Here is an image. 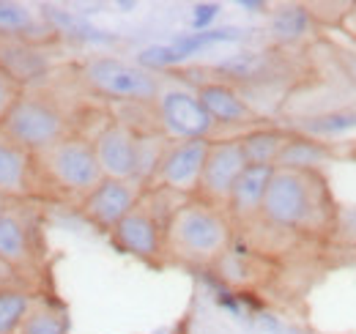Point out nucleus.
<instances>
[{"instance_id":"1","label":"nucleus","mask_w":356,"mask_h":334,"mask_svg":"<svg viewBox=\"0 0 356 334\" xmlns=\"http://www.w3.org/2000/svg\"><path fill=\"white\" fill-rule=\"evenodd\" d=\"M233 247V219L197 198L181 200L165 222V255L195 269H214Z\"/></svg>"},{"instance_id":"2","label":"nucleus","mask_w":356,"mask_h":334,"mask_svg":"<svg viewBox=\"0 0 356 334\" xmlns=\"http://www.w3.org/2000/svg\"><path fill=\"white\" fill-rule=\"evenodd\" d=\"M321 175L274 167L261 219L274 230H312L321 222Z\"/></svg>"},{"instance_id":"3","label":"nucleus","mask_w":356,"mask_h":334,"mask_svg":"<svg viewBox=\"0 0 356 334\" xmlns=\"http://www.w3.org/2000/svg\"><path fill=\"white\" fill-rule=\"evenodd\" d=\"M80 80L90 93L110 99V102H127V104H151L156 102L162 80L159 74L143 69L140 63L115 58V55H93L80 66Z\"/></svg>"},{"instance_id":"4","label":"nucleus","mask_w":356,"mask_h":334,"mask_svg":"<svg viewBox=\"0 0 356 334\" xmlns=\"http://www.w3.org/2000/svg\"><path fill=\"white\" fill-rule=\"evenodd\" d=\"M0 134L11 140L14 145L25 148L28 154L39 157L42 151L52 148L63 137H69L72 124L58 102H52L49 96H42V93L25 90L0 126Z\"/></svg>"},{"instance_id":"5","label":"nucleus","mask_w":356,"mask_h":334,"mask_svg":"<svg viewBox=\"0 0 356 334\" xmlns=\"http://www.w3.org/2000/svg\"><path fill=\"white\" fill-rule=\"evenodd\" d=\"M36 165H39L44 186H55L80 200L104 178L99 159H96V151H93V143L77 132H72L52 148L42 151L36 157Z\"/></svg>"},{"instance_id":"6","label":"nucleus","mask_w":356,"mask_h":334,"mask_svg":"<svg viewBox=\"0 0 356 334\" xmlns=\"http://www.w3.org/2000/svg\"><path fill=\"white\" fill-rule=\"evenodd\" d=\"M28 209V200H0V263L8 266L22 285H31L44 266L42 230Z\"/></svg>"},{"instance_id":"7","label":"nucleus","mask_w":356,"mask_h":334,"mask_svg":"<svg viewBox=\"0 0 356 334\" xmlns=\"http://www.w3.org/2000/svg\"><path fill=\"white\" fill-rule=\"evenodd\" d=\"M154 121L156 132L168 140H211L214 134V121L209 118V113L203 110L197 90L186 88V85L162 83V90L154 102Z\"/></svg>"},{"instance_id":"8","label":"nucleus","mask_w":356,"mask_h":334,"mask_svg":"<svg viewBox=\"0 0 356 334\" xmlns=\"http://www.w3.org/2000/svg\"><path fill=\"white\" fill-rule=\"evenodd\" d=\"M209 145L211 140H178V143H168L162 162L156 167L154 184L148 189H165L186 198L197 195L200 186V175H203V165L209 157Z\"/></svg>"},{"instance_id":"9","label":"nucleus","mask_w":356,"mask_h":334,"mask_svg":"<svg viewBox=\"0 0 356 334\" xmlns=\"http://www.w3.org/2000/svg\"><path fill=\"white\" fill-rule=\"evenodd\" d=\"M113 244L121 252L140 257L145 263H159L165 257V222L156 216L148 192L110 233Z\"/></svg>"},{"instance_id":"10","label":"nucleus","mask_w":356,"mask_h":334,"mask_svg":"<svg viewBox=\"0 0 356 334\" xmlns=\"http://www.w3.org/2000/svg\"><path fill=\"white\" fill-rule=\"evenodd\" d=\"M244 167H247V157H244V148H241L238 137L211 140L195 198L203 200V203H211L217 209H225L227 198L233 192V184H236V178L241 175Z\"/></svg>"},{"instance_id":"11","label":"nucleus","mask_w":356,"mask_h":334,"mask_svg":"<svg viewBox=\"0 0 356 334\" xmlns=\"http://www.w3.org/2000/svg\"><path fill=\"white\" fill-rule=\"evenodd\" d=\"M145 189L137 181H118V178H102L88 195L80 200V214L93 228L113 233V228L143 200Z\"/></svg>"},{"instance_id":"12","label":"nucleus","mask_w":356,"mask_h":334,"mask_svg":"<svg viewBox=\"0 0 356 334\" xmlns=\"http://www.w3.org/2000/svg\"><path fill=\"white\" fill-rule=\"evenodd\" d=\"M104 178L137 181L140 132L127 121H107L90 140Z\"/></svg>"},{"instance_id":"13","label":"nucleus","mask_w":356,"mask_h":334,"mask_svg":"<svg viewBox=\"0 0 356 334\" xmlns=\"http://www.w3.org/2000/svg\"><path fill=\"white\" fill-rule=\"evenodd\" d=\"M42 186L36 157L0 134V200H31Z\"/></svg>"},{"instance_id":"14","label":"nucleus","mask_w":356,"mask_h":334,"mask_svg":"<svg viewBox=\"0 0 356 334\" xmlns=\"http://www.w3.org/2000/svg\"><path fill=\"white\" fill-rule=\"evenodd\" d=\"M197 99L214 126H261V116L252 110V104L241 96L238 88H233L225 80H209L197 85Z\"/></svg>"},{"instance_id":"15","label":"nucleus","mask_w":356,"mask_h":334,"mask_svg":"<svg viewBox=\"0 0 356 334\" xmlns=\"http://www.w3.org/2000/svg\"><path fill=\"white\" fill-rule=\"evenodd\" d=\"M271 175H274V167L268 165H247L241 170V175L233 184V192L227 198V206H225L233 225L261 219V209H264V200H266Z\"/></svg>"},{"instance_id":"16","label":"nucleus","mask_w":356,"mask_h":334,"mask_svg":"<svg viewBox=\"0 0 356 334\" xmlns=\"http://www.w3.org/2000/svg\"><path fill=\"white\" fill-rule=\"evenodd\" d=\"M52 36H55V28L49 25L44 11H36L28 3L0 0V39L39 47L49 42Z\"/></svg>"},{"instance_id":"17","label":"nucleus","mask_w":356,"mask_h":334,"mask_svg":"<svg viewBox=\"0 0 356 334\" xmlns=\"http://www.w3.org/2000/svg\"><path fill=\"white\" fill-rule=\"evenodd\" d=\"M277 69H280V58L258 49L233 52L220 63H214V72L225 77V83H266L274 80Z\"/></svg>"},{"instance_id":"18","label":"nucleus","mask_w":356,"mask_h":334,"mask_svg":"<svg viewBox=\"0 0 356 334\" xmlns=\"http://www.w3.org/2000/svg\"><path fill=\"white\" fill-rule=\"evenodd\" d=\"M17 334H72V318L66 304L52 293L36 291Z\"/></svg>"},{"instance_id":"19","label":"nucleus","mask_w":356,"mask_h":334,"mask_svg":"<svg viewBox=\"0 0 356 334\" xmlns=\"http://www.w3.org/2000/svg\"><path fill=\"white\" fill-rule=\"evenodd\" d=\"M296 134L312 137L318 143L326 140H340V137H354L356 134V104L346 107H334V110H323L315 116H305L296 124Z\"/></svg>"},{"instance_id":"20","label":"nucleus","mask_w":356,"mask_h":334,"mask_svg":"<svg viewBox=\"0 0 356 334\" xmlns=\"http://www.w3.org/2000/svg\"><path fill=\"white\" fill-rule=\"evenodd\" d=\"M312 33V14L302 3H282L268 14V36L280 47L305 42Z\"/></svg>"},{"instance_id":"21","label":"nucleus","mask_w":356,"mask_h":334,"mask_svg":"<svg viewBox=\"0 0 356 334\" xmlns=\"http://www.w3.org/2000/svg\"><path fill=\"white\" fill-rule=\"evenodd\" d=\"M288 137H291V132L280 129V126H255V129H247L244 134H238L244 157H247V165L274 167L280 151L288 143Z\"/></svg>"},{"instance_id":"22","label":"nucleus","mask_w":356,"mask_h":334,"mask_svg":"<svg viewBox=\"0 0 356 334\" xmlns=\"http://www.w3.org/2000/svg\"><path fill=\"white\" fill-rule=\"evenodd\" d=\"M332 157V148L329 143H318L312 137H302L296 132H291L285 148L280 151L277 157V165L280 170H302V173H318V167L323 165L326 159Z\"/></svg>"},{"instance_id":"23","label":"nucleus","mask_w":356,"mask_h":334,"mask_svg":"<svg viewBox=\"0 0 356 334\" xmlns=\"http://www.w3.org/2000/svg\"><path fill=\"white\" fill-rule=\"evenodd\" d=\"M33 288L25 285H3L0 288V334H17L28 307L33 301Z\"/></svg>"},{"instance_id":"24","label":"nucleus","mask_w":356,"mask_h":334,"mask_svg":"<svg viewBox=\"0 0 356 334\" xmlns=\"http://www.w3.org/2000/svg\"><path fill=\"white\" fill-rule=\"evenodd\" d=\"M241 39V31L238 28H211V31H200V33H184L176 36L170 47L181 55V61L192 58V55H200L203 49L214 47V44H227V42H238Z\"/></svg>"},{"instance_id":"25","label":"nucleus","mask_w":356,"mask_h":334,"mask_svg":"<svg viewBox=\"0 0 356 334\" xmlns=\"http://www.w3.org/2000/svg\"><path fill=\"white\" fill-rule=\"evenodd\" d=\"M137 63H140L143 69H148V72L156 74V72L173 69V66L184 63V61H181V55H178L170 44H154V47H145V49L137 55Z\"/></svg>"},{"instance_id":"26","label":"nucleus","mask_w":356,"mask_h":334,"mask_svg":"<svg viewBox=\"0 0 356 334\" xmlns=\"http://www.w3.org/2000/svg\"><path fill=\"white\" fill-rule=\"evenodd\" d=\"M22 93H25V85L0 66V126H3V121L8 118L11 107L19 102V96H22Z\"/></svg>"},{"instance_id":"27","label":"nucleus","mask_w":356,"mask_h":334,"mask_svg":"<svg viewBox=\"0 0 356 334\" xmlns=\"http://www.w3.org/2000/svg\"><path fill=\"white\" fill-rule=\"evenodd\" d=\"M217 14H220V6H217V3H197V6H192V17H189V22H192L195 33H200V31H211V22L217 19Z\"/></svg>"},{"instance_id":"28","label":"nucleus","mask_w":356,"mask_h":334,"mask_svg":"<svg viewBox=\"0 0 356 334\" xmlns=\"http://www.w3.org/2000/svg\"><path fill=\"white\" fill-rule=\"evenodd\" d=\"M3 285H22V283H19V277H17L8 266L0 263V288H3ZM25 288H28V285H25Z\"/></svg>"},{"instance_id":"29","label":"nucleus","mask_w":356,"mask_h":334,"mask_svg":"<svg viewBox=\"0 0 356 334\" xmlns=\"http://www.w3.org/2000/svg\"><path fill=\"white\" fill-rule=\"evenodd\" d=\"M241 6H244V8H252V11H255V8H264V3H258V0H241Z\"/></svg>"},{"instance_id":"30","label":"nucleus","mask_w":356,"mask_h":334,"mask_svg":"<svg viewBox=\"0 0 356 334\" xmlns=\"http://www.w3.org/2000/svg\"><path fill=\"white\" fill-rule=\"evenodd\" d=\"M348 63H351V72L356 74V52H348Z\"/></svg>"}]
</instances>
